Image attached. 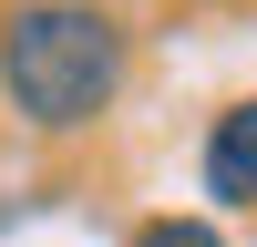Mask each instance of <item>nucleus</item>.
Segmentation results:
<instances>
[{"instance_id": "obj_1", "label": "nucleus", "mask_w": 257, "mask_h": 247, "mask_svg": "<svg viewBox=\"0 0 257 247\" xmlns=\"http://www.w3.org/2000/svg\"><path fill=\"white\" fill-rule=\"evenodd\" d=\"M123 72H134V41H123V21L103 0H21V11H0V103L31 134L103 124Z\"/></svg>"}, {"instance_id": "obj_2", "label": "nucleus", "mask_w": 257, "mask_h": 247, "mask_svg": "<svg viewBox=\"0 0 257 247\" xmlns=\"http://www.w3.org/2000/svg\"><path fill=\"white\" fill-rule=\"evenodd\" d=\"M196 175H206V196H216V206H257V93H247V103H226V113L206 124Z\"/></svg>"}, {"instance_id": "obj_3", "label": "nucleus", "mask_w": 257, "mask_h": 247, "mask_svg": "<svg viewBox=\"0 0 257 247\" xmlns=\"http://www.w3.org/2000/svg\"><path fill=\"white\" fill-rule=\"evenodd\" d=\"M123 247H226V237H216L206 216H144L134 237H123Z\"/></svg>"}]
</instances>
